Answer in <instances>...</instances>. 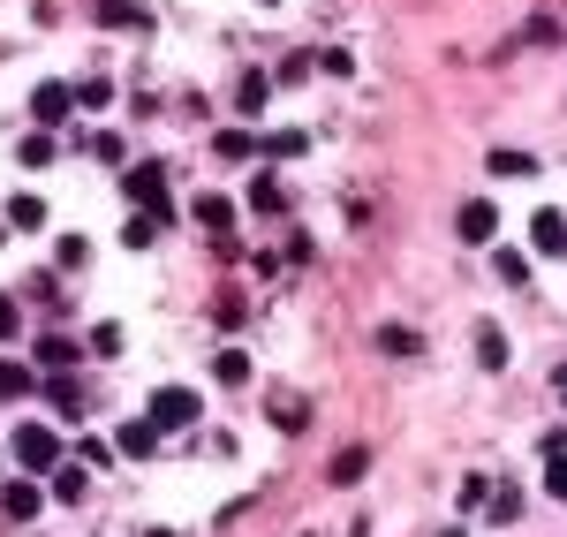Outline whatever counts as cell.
<instances>
[{
  "mask_svg": "<svg viewBox=\"0 0 567 537\" xmlns=\"http://www.w3.org/2000/svg\"><path fill=\"white\" fill-rule=\"evenodd\" d=\"M8 454H16L23 469H53V462H61V439H53L46 424H16V439H8Z\"/></svg>",
  "mask_w": 567,
  "mask_h": 537,
  "instance_id": "obj_3",
  "label": "cell"
},
{
  "mask_svg": "<svg viewBox=\"0 0 567 537\" xmlns=\"http://www.w3.org/2000/svg\"><path fill=\"white\" fill-rule=\"evenodd\" d=\"M378 348H394V356H416V348H424V341H416L409 326H386V333H378Z\"/></svg>",
  "mask_w": 567,
  "mask_h": 537,
  "instance_id": "obj_21",
  "label": "cell"
},
{
  "mask_svg": "<svg viewBox=\"0 0 567 537\" xmlns=\"http://www.w3.org/2000/svg\"><path fill=\"white\" fill-rule=\"evenodd\" d=\"M454 227H462V243H492V235H499V212L484 205V197H469V205L454 212Z\"/></svg>",
  "mask_w": 567,
  "mask_h": 537,
  "instance_id": "obj_5",
  "label": "cell"
},
{
  "mask_svg": "<svg viewBox=\"0 0 567 537\" xmlns=\"http://www.w3.org/2000/svg\"><path fill=\"white\" fill-rule=\"evenodd\" d=\"M363 462H371V454H363V447H348L341 462H333V485H356V477H363Z\"/></svg>",
  "mask_w": 567,
  "mask_h": 537,
  "instance_id": "obj_18",
  "label": "cell"
},
{
  "mask_svg": "<svg viewBox=\"0 0 567 537\" xmlns=\"http://www.w3.org/2000/svg\"><path fill=\"white\" fill-rule=\"evenodd\" d=\"M197 220H205V227H227V220H235V205H227V197H197Z\"/></svg>",
  "mask_w": 567,
  "mask_h": 537,
  "instance_id": "obj_20",
  "label": "cell"
},
{
  "mask_svg": "<svg viewBox=\"0 0 567 537\" xmlns=\"http://www.w3.org/2000/svg\"><path fill=\"white\" fill-rule=\"evenodd\" d=\"M560 401H567V371H560Z\"/></svg>",
  "mask_w": 567,
  "mask_h": 537,
  "instance_id": "obj_28",
  "label": "cell"
},
{
  "mask_svg": "<svg viewBox=\"0 0 567 537\" xmlns=\"http://www.w3.org/2000/svg\"><path fill=\"white\" fill-rule=\"evenodd\" d=\"M530 167H537L530 152H492V174H530Z\"/></svg>",
  "mask_w": 567,
  "mask_h": 537,
  "instance_id": "obj_22",
  "label": "cell"
},
{
  "mask_svg": "<svg viewBox=\"0 0 567 537\" xmlns=\"http://www.w3.org/2000/svg\"><path fill=\"white\" fill-rule=\"evenodd\" d=\"M545 492H552V500H567V447L545 454Z\"/></svg>",
  "mask_w": 567,
  "mask_h": 537,
  "instance_id": "obj_17",
  "label": "cell"
},
{
  "mask_svg": "<svg viewBox=\"0 0 567 537\" xmlns=\"http://www.w3.org/2000/svg\"><path fill=\"white\" fill-rule=\"evenodd\" d=\"M121 190H129V205H144V220H167V167H159V159L129 167V174H121Z\"/></svg>",
  "mask_w": 567,
  "mask_h": 537,
  "instance_id": "obj_1",
  "label": "cell"
},
{
  "mask_svg": "<svg viewBox=\"0 0 567 537\" xmlns=\"http://www.w3.org/2000/svg\"><path fill=\"white\" fill-rule=\"evenodd\" d=\"M265 152H273V159H295V152H303V137H295V129H280V137H265Z\"/></svg>",
  "mask_w": 567,
  "mask_h": 537,
  "instance_id": "obj_24",
  "label": "cell"
},
{
  "mask_svg": "<svg viewBox=\"0 0 567 537\" xmlns=\"http://www.w3.org/2000/svg\"><path fill=\"white\" fill-rule=\"evenodd\" d=\"M38 364L69 371V364H76V341H61V333H53V341H38Z\"/></svg>",
  "mask_w": 567,
  "mask_h": 537,
  "instance_id": "obj_14",
  "label": "cell"
},
{
  "mask_svg": "<svg viewBox=\"0 0 567 537\" xmlns=\"http://www.w3.org/2000/svg\"><path fill=\"white\" fill-rule=\"evenodd\" d=\"M530 243L545 250V258H567V212L560 205H537L530 212Z\"/></svg>",
  "mask_w": 567,
  "mask_h": 537,
  "instance_id": "obj_4",
  "label": "cell"
},
{
  "mask_svg": "<svg viewBox=\"0 0 567 537\" xmlns=\"http://www.w3.org/2000/svg\"><path fill=\"white\" fill-rule=\"evenodd\" d=\"M23 394H31V371H23V364H0V401H23Z\"/></svg>",
  "mask_w": 567,
  "mask_h": 537,
  "instance_id": "obj_16",
  "label": "cell"
},
{
  "mask_svg": "<svg viewBox=\"0 0 567 537\" xmlns=\"http://www.w3.org/2000/svg\"><path fill=\"white\" fill-rule=\"evenodd\" d=\"M0 507H8L16 522H31V515H38V492H31V485H8V492H0Z\"/></svg>",
  "mask_w": 567,
  "mask_h": 537,
  "instance_id": "obj_11",
  "label": "cell"
},
{
  "mask_svg": "<svg viewBox=\"0 0 567 537\" xmlns=\"http://www.w3.org/2000/svg\"><path fill=\"white\" fill-rule=\"evenodd\" d=\"M152 447H159V424H152V416L121 424V454H152Z\"/></svg>",
  "mask_w": 567,
  "mask_h": 537,
  "instance_id": "obj_9",
  "label": "cell"
},
{
  "mask_svg": "<svg viewBox=\"0 0 567 537\" xmlns=\"http://www.w3.org/2000/svg\"><path fill=\"white\" fill-rule=\"evenodd\" d=\"M235 99H242V114H258V106L273 99V76H242V91H235Z\"/></svg>",
  "mask_w": 567,
  "mask_h": 537,
  "instance_id": "obj_12",
  "label": "cell"
},
{
  "mask_svg": "<svg viewBox=\"0 0 567 537\" xmlns=\"http://www.w3.org/2000/svg\"><path fill=\"white\" fill-rule=\"evenodd\" d=\"M84 492H91V477H84V469H61V477H53V500H84Z\"/></svg>",
  "mask_w": 567,
  "mask_h": 537,
  "instance_id": "obj_13",
  "label": "cell"
},
{
  "mask_svg": "<svg viewBox=\"0 0 567 537\" xmlns=\"http://www.w3.org/2000/svg\"><path fill=\"white\" fill-rule=\"evenodd\" d=\"M23 326V311H16V303H8V295H0V341H8V333H16Z\"/></svg>",
  "mask_w": 567,
  "mask_h": 537,
  "instance_id": "obj_26",
  "label": "cell"
},
{
  "mask_svg": "<svg viewBox=\"0 0 567 537\" xmlns=\"http://www.w3.org/2000/svg\"><path fill=\"white\" fill-rule=\"evenodd\" d=\"M144 537H174V530H144Z\"/></svg>",
  "mask_w": 567,
  "mask_h": 537,
  "instance_id": "obj_27",
  "label": "cell"
},
{
  "mask_svg": "<svg viewBox=\"0 0 567 537\" xmlns=\"http://www.w3.org/2000/svg\"><path fill=\"white\" fill-rule=\"evenodd\" d=\"M91 16H99V23H144V8H137V0H99Z\"/></svg>",
  "mask_w": 567,
  "mask_h": 537,
  "instance_id": "obj_15",
  "label": "cell"
},
{
  "mask_svg": "<svg viewBox=\"0 0 567 537\" xmlns=\"http://www.w3.org/2000/svg\"><path fill=\"white\" fill-rule=\"evenodd\" d=\"M220 152H227V159H250V152H258V137H242V129H227V137H220Z\"/></svg>",
  "mask_w": 567,
  "mask_h": 537,
  "instance_id": "obj_23",
  "label": "cell"
},
{
  "mask_svg": "<svg viewBox=\"0 0 567 537\" xmlns=\"http://www.w3.org/2000/svg\"><path fill=\"white\" fill-rule=\"evenodd\" d=\"M258 8H280V0H258Z\"/></svg>",
  "mask_w": 567,
  "mask_h": 537,
  "instance_id": "obj_29",
  "label": "cell"
},
{
  "mask_svg": "<svg viewBox=\"0 0 567 537\" xmlns=\"http://www.w3.org/2000/svg\"><path fill=\"white\" fill-rule=\"evenodd\" d=\"M447 537H462V530H447Z\"/></svg>",
  "mask_w": 567,
  "mask_h": 537,
  "instance_id": "obj_30",
  "label": "cell"
},
{
  "mask_svg": "<svg viewBox=\"0 0 567 537\" xmlns=\"http://www.w3.org/2000/svg\"><path fill=\"white\" fill-rule=\"evenodd\" d=\"M212 371H220V386H242V379H250V356H242V348H220Z\"/></svg>",
  "mask_w": 567,
  "mask_h": 537,
  "instance_id": "obj_10",
  "label": "cell"
},
{
  "mask_svg": "<svg viewBox=\"0 0 567 537\" xmlns=\"http://www.w3.org/2000/svg\"><path fill=\"white\" fill-rule=\"evenodd\" d=\"M477 364L484 371H507V333H499V326H477Z\"/></svg>",
  "mask_w": 567,
  "mask_h": 537,
  "instance_id": "obj_8",
  "label": "cell"
},
{
  "mask_svg": "<svg viewBox=\"0 0 567 537\" xmlns=\"http://www.w3.org/2000/svg\"><path fill=\"white\" fill-rule=\"evenodd\" d=\"M69 106H76V91H69V84H38L31 114H38V122H69Z\"/></svg>",
  "mask_w": 567,
  "mask_h": 537,
  "instance_id": "obj_6",
  "label": "cell"
},
{
  "mask_svg": "<svg viewBox=\"0 0 567 537\" xmlns=\"http://www.w3.org/2000/svg\"><path fill=\"white\" fill-rule=\"evenodd\" d=\"M23 159H31V167H46V159H53V137H46V129H38V137H23Z\"/></svg>",
  "mask_w": 567,
  "mask_h": 537,
  "instance_id": "obj_25",
  "label": "cell"
},
{
  "mask_svg": "<svg viewBox=\"0 0 567 537\" xmlns=\"http://www.w3.org/2000/svg\"><path fill=\"white\" fill-rule=\"evenodd\" d=\"M197 409H205V401L189 394V386H159V394L144 401V416H152L159 432H174V424H197Z\"/></svg>",
  "mask_w": 567,
  "mask_h": 537,
  "instance_id": "obj_2",
  "label": "cell"
},
{
  "mask_svg": "<svg viewBox=\"0 0 567 537\" xmlns=\"http://www.w3.org/2000/svg\"><path fill=\"white\" fill-rule=\"evenodd\" d=\"M273 416H280V432H303V401L295 394H273Z\"/></svg>",
  "mask_w": 567,
  "mask_h": 537,
  "instance_id": "obj_19",
  "label": "cell"
},
{
  "mask_svg": "<svg viewBox=\"0 0 567 537\" xmlns=\"http://www.w3.org/2000/svg\"><path fill=\"white\" fill-rule=\"evenodd\" d=\"M8 227H23V235H31V227H46V205H38L31 190H16V197H8Z\"/></svg>",
  "mask_w": 567,
  "mask_h": 537,
  "instance_id": "obj_7",
  "label": "cell"
}]
</instances>
